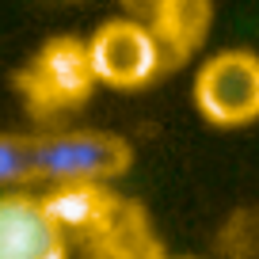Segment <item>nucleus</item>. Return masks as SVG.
Segmentation results:
<instances>
[{"mask_svg": "<svg viewBox=\"0 0 259 259\" xmlns=\"http://www.w3.org/2000/svg\"><path fill=\"white\" fill-rule=\"evenodd\" d=\"M194 111L218 130H240L259 118V54L244 46L206 57L191 84Z\"/></svg>", "mask_w": 259, "mask_h": 259, "instance_id": "nucleus-3", "label": "nucleus"}, {"mask_svg": "<svg viewBox=\"0 0 259 259\" xmlns=\"http://www.w3.org/2000/svg\"><path fill=\"white\" fill-rule=\"evenodd\" d=\"M134 164V145L111 130H54L34 134V176L46 187L103 183L111 187Z\"/></svg>", "mask_w": 259, "mask_h": 259, "instance_id": "nucleus-2", "label": "nucleus"}, {"mask_svg": "<svg viewBox=\"0 0 259 259\" xmlns=\"http://www.w3.org/2000/svg\"><path fill=\"white\" fill-rule=\"evenodd\" d=\"M0 259H69V244L34 191L0 194Z\"/></svg>", "mask_w": 259, "mask_h": 259, "instance_id": "nucleus-5", "label": "nucleus"}, {"mask_svg": "<svg viewBox=\"0 0 259 259\" xmlns=\"http://www.w3.org/2000/svg\"><path fill=\"white\" fill-rule=\"evenodd\" d=\"M84 42H88L96 84H103V88L138 92L149 88L164 73L160 50L141 19H107Z\"/></svg>", "mask_w": 259, "mask_h": 259, "instance_id": "nucleus-4", "label": "nucleus"}, {"mask_svg": "<svg viewBox=\"0 0 259 259\" xmlns=\"http://www.w3.org/2000/svg\"><path fill=\"white\" fill-rule=\"evenodd\" d=\"M38 198H42L46 218L54 221V229L65 236V244H69V255H73V248H80L84 240H92L122 206V194L114 191V187H103V183L46 187Z\"/></svg>", "mask_w": 259, "mask_h": 259, "instance_id": "nucleus-6", "label": "nucleus"}, {"mask_svg": "<svg viewBox=\"0 0 259 259\" xmlns=\"http://www.w3.org/2000/svg\"><path fill=\"white\" fill-rule=\"evenodd\" d=\"M149 34L160 50L164 73L179 69L206 46L213 27V4L210 0H160L149 12Z\"/></svg>", "mask_w": 259, "mask_h": 259, "instance_id": "nucleus-7", "label": "nucleus"}, {"mask_svg": "<svg viewBox=\"0 0 259 259\" xmlns=\"http://www.w3.org/2000/svg\"><path fill=\"white\" fill-rule=\"evenodd\" d=\"M16 92L31 118H61L84 107L96 92L88 42L76 34L46 38L31 54V61L16 73Z\"/></svg>", "mask_w": 259, "mask_h": 259, "instance_id": "nucleus-1", "label": "nucleus"}, {"mask_svg": "<svg viewBox=\"0 0 259 259\" xmlns=\"http://www.w3.org/2000/svg\"><path fill=\"white\" fill-rule=\"evenodd\" d=\"M34 176V134H0V194L27 191Z\"/></svg>", "mask_w": 259, "mask_h": 259, "instance_id": "nucleus-9", "label": "nucleus"}, {"mask_svg": "<svg viewBox=\"0 0 259 259\" xmlns=\"http://www.w3.org/2000/svg\"><path fill=\"white\" fill-rule=\"evenodd\" d=\"M73 251H84V259H168L149 225V213L134 198H122L118 213Z\"/></svg>", "mask_w": 259, "mask_h": 259, "instance_id": "nucleus-8", "label": "nucleus"}]
</instances>
